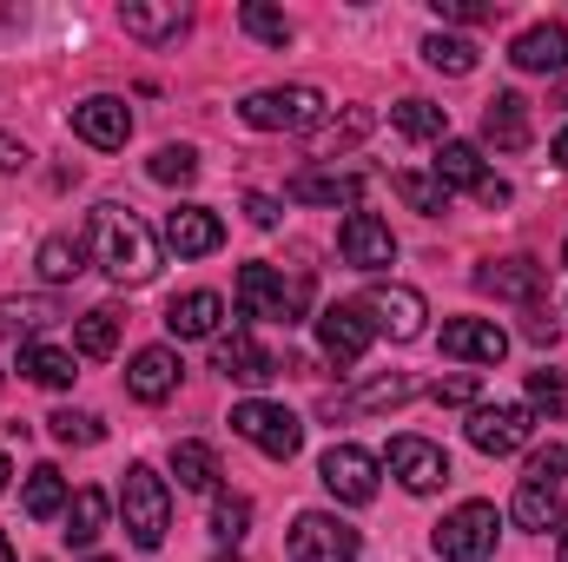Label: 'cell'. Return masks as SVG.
Listing matches in <instances>:
<instances>
[{"label":"cell","instance_id":"obj_1","mask_svg":"<svg viewBox=\"0 0 568 562\" xmlns=\"http://www.w3.org/2000/svg\"><path fill=\"white\" fill-rule=\"evenodd\" d=\"M87 252H93V265H100L113 284H145L152 272H159V239L145 232L126 205H93Z\"/></svg>","mask_w":568,"mask_h":562},{"label":"cell","instance_id":"obj_2","mask_svg":"<svg viewBox=\"0 0 568 562\" xmlns=\"http://www.w3.org/2000/svg\"><path fill=\"white\" fill-rule=\"evenodd\" d=\"M120 516H126V536L140 550L165 543V530H172V490H165V476L152 463H126V476H120Z\"/></svg>","mask_w":568,"mask_h":562},{"label":"cell","instance_id":"obj_3","mask_svg":"<svg viewBox=\"0 0 568 562\" xmlns=\"http://www.w3.org/2000/svg\"><path fill=\"white\" fill-rule=\"evenodd\" d=\"M304 304H311V279L304 272L284 279L278 265H239V311L245 318L291 324V318H304Z\"/></svg>","mask_w":568,"mask_h":562},{"label":"cell","instance_id":"obj_4","mask_svg":"<svg viewBox=\"0 0 568 562\" xmlns=\"http://www.w3.org/2000/svg\"><path fill=\"white\" fill-rule=\"evenodd\" d=\"M324 93L317 87H258V93H245V127H258V133H311V127H324Z\"/></svg>","mask_w":568,"mask_h":562},{"label":"cell","instance_id":"obj_5","mask_svg":"<svg viewBox=\"0 0 568 562\" xmlns=\"http://www.w3.org/2000/svg\"><path fill=\"white\" fill-rule=\"evenodd\" d=\"M496 536H503L496 503H456L436 523V556L443 562H489L496 556Z\"/></svg>","mask_w":568,"mask_h":562},{"label":"cell","instance_id":"obj_6","mask_svg":"<svg viewBox=\"0 0 568 562\" xmlns=\"http://www.w3.org/2000/svg\"><path fill=\"white\" fill-rule=\"evenodd\" d=\"M232 430H239L252 450H265L272 463H291L297 443H304V423L291 418L284 404H272V398H245V404H232Z\"/></svg>","mask_w":568,"mask_h":562},{"label":"cell","instance_id":"obj_7","mask_svg":"<svg viewBox=\"0 0 568 562\" xmlns=\"http://www.w3.org/2000/svg\"><path fill=\"white\" fill-rule=\"evenodd\" d=\"M364 318H371V331L377 338H397V344H410V338H424V291H410V284H371L364 298Z\"/></svg>","mask_w":568,"mask_h":562},{"label":"cell","instance_id":"obj_8","mask_svg":"<svg viewBox=\"0 0 568 562\" xmlns=\"http://www.w3.org/2000/svg\"><path fill=\"white\" fill-rule=\"evenodd\" d=\"M291 562H357V530L331 510H304L291 523Z\"/></svg>","mask_w":568,"mask_h":562},{"label":"cell","instance_id":"obj_9","mask_svg":"<svg viewBox=\"0 0 568 562\" xmlns=\"http://www.w3.org/2000/svg\"><path fill=\"white\" fill-rule=\"evenodd\" d=\"M317 483L337 496V503H371L377 496V456L371 450H357V443H331L324 450V463H317Z\"/></svg>","mask_w":568,"mask_h":562},{"label":"cell","instance_id":"obj_10","mask_svg":"<svg viewBox=\"0 0 568 562\" xmlns=\"http://www.w3.org/2000/svg\"><path fill=\"white\" fill-rule=\"evenodd\" d=\"M390 476L410 490V496H436L443 483H449V456H443V443H429V436H390Z\"/></svg>","mask_w":568,"mask_h":562},{"label":"cell","instance_id":"obj_11","mask_svg":"<svg viewBox=\"0 0 568 562\" xmlns=\"http://www.w3.org/2000/svg\"><path fill=\"white\" fill-rule=\"evenodd\" d=\"M463 430H469V443H476L483 456H516L536 423H529V404H476Z\"/></svg>","mask_w":568,"mask_h":562},{"label":"cell","instance_id":"obj_12","mask_svg":"<svg viewBox=\"0 0 568 562\" xmlns=\"http://www.w3.org/2000/svg\"><path fill=\"white\" fill-rule=\"evenodd\" d=\"M159 239H165V252H179V259H212V252L225 245V225H219L212 205H172L165 225H159Z\"/></svg>","mask_w":568,"mask_h":562},{"label":"cell","instance_id":"obj_13","mask_svg":"<svg viewBox=\"0 0 568 562\" xmlns=\"http://www.w3.org/2000/svg\"><path fill=\"white\" fill-rule=\"evenodd\" d=\"M337 252H344V265H357V272L397 265V239H390V225H384L377 212H351V219L337 225Z\"/></svg>","mask_w":568,"mask_h":562},{"label":"cell","instance_id":"obj_14","mask_svg":"<svg viewBox=\"0 0 568 562\" xmlns=\"http://www.w3.org/2000/svg\"><path fill=\"white\" fill-rule=\"evenodd\" d=\"M443 358H456V364H503L509 358V331L496 318H449L443 324Z\"/></svg>","mask_w":568,"mask_h":562},{"label":"cell","instance_id":"obj_15","mask_svg":"<svg viewBox=\"0 0 568 562\" xmlns=\"http://www.w3.org/2000/svg\"><path fill=\"white\" fill-rule=\"evenodd\" d=\"M371 318H364V304H324L317 311V344H324V358H337V364H357L364 351H371Z\"/></svg>","mask_w":568,"mask_h":562},{"label":"cell","instance_id":"obj_16","mask_svg":"<svg viewBox=\"0 0 568 562\" xmlns=\"http://www.w3.org/2000/svg\"><path fill=\"white\" fill-rule=\"evenodd\" d=\"M73 133L87 145H100V152H120V145L133 140V113H126L120 93H93V100L73 107Z\"/></svg>","mask_w":568,"mask_h":562},{"label":"cell","instance_id":"obj_17","mask_svg":"<svg viewBox=\"0 0 568 562\" xmlns=\"http://www.w3.org/2000/svg\"><path fill=\"white\" fill-rule=\"evenodd\" d=\"M212 371H219V378H232V384H272L284 364L258 344V338H252V331H232V338H219V344H212Z\"/></svg>","mask_w":568,"mask_h":562},{"label":"cell","instance_id":"obj_18","mask_svg":"<svg viewBox=\"0 0 568 562\" xmlns=\"http://www.w3.org/2000/svg\"><path fill=\"white\" fill-rule=\"evenodd\" d=\"M476 291L509 298V304H542L549 272H542L536 259H489V265H476Z\"/></svg>","mask_w":568,"mask_h":562},{"label":"cell","instance_id":"obj_19","mask_svg":"<svg viewBox=\"0 0 568 562\" xmlns=\"http://www.w3.org/2000/svg\"><path fill=\"white\" fill-rule=\"evenodd\" d=\"M509 60H516L523 73H568V27L562 20H536V27H523L516 47H509Z\"/></svg>","mask_w":568,"mask_h":562},{"label":"cell","instance_id":"obj_20","mask_svg":"<svg viewBox=\"0 0 568 562\" xmlns=\"http://www.w3.org/2000/svg\"><path fill=\"white\" fill-rule=\"evenodd\" d=\"M179 351H165V344H145L140 358L126 364V391L140 398V404H165L172 391H179Z\"/></svg>","mask_w":568,"mask_h":562},{"label":"cell","instance_id":"obj_21","mask_svg":"<svg viewBox=\"0 0 568 562\" xmlns=\"http://www.w3.org/2000/svg\"><path fill=\"white\" fill-rule=\"evenodd\" d=\"M120 27L145 40V47H165V40H179L185 27H192V7H179V0H159V7H145V0H126L120 7Z\"/></svg>","mask_w":568,"mask_h":562},{"label":"cell","instance_id":"obj_22","mask_svg":"<svg viewBox=\"0 0 568 562\" xmlns=\"http://www.w3.org/2000/svg\"><path fill=\"white\" fill-rule=\"evenodd\" d=\"M219 324H225V298L219 291H185V298L165 304V331L172 338H219Z\"/></svg>","mask_w":568,"mask_h":562},{"label":"cell","instance_id":"obj_23","mask_svg":"<svg viewBox=\"0 0 568 562\" xmlns=\"http://www.w3.org/2000/svg\"><path fill=\"white\" fill-rule=\"evenodd\" d=\"M291 199H297V205H331V212H337V205H357V199H364V172H317V165H311V172L291 179Z\"/></svg>","mask_w":568,"mask_h":562},{"label":"cell","instance_id":"obj_24","mask_svg":"<svg viewBox=\"0 0 568 562\" xmlns=\"http://www.w3.org/2000/svg\"><path fill=\"white\" fill-rule=\"evenodd\" d=\"M483 140L496 145V152H523L529 145V100L523 93H496L483 107Z\"/></svg>","mask_w":568,"mask_h":562},{"label":"cell","instance_id":"obj_25","mask_svg":"<svg viewBox=\"0 0 568 562\" xmlns=\"http://www.w3.org/2000/svg\"><path fill=\"white\" fill-rule=\"evenodd\" d=\"M483 179H489V172H483V152H476L469 140L436 145V185H443V192H476Z\"/></svg>","mask_w":568,"mask_h":562},{"label":"cell","instance_id":"obj_26","mask_svg":"<svg viewBox=\"0 0 568 562\" xmlns=\"http://www.w3.org/2000/svg\"><path fill=\"white\" fill-rule=\"evenodd\" d=\"M67 476L53 470V463H40V470H27V490H20V510L33 516V523H53V516H67Z\"/></svg>","mask_w":568,"mask_h":562},{"label":"cell","instance_id":"obj_27","mask_svg":"<svg viewBox=\"0 0 568 562\" xmlns=\"http://www.w3.org/2000/svg\"><path fill=\"white\" fill-rule=\"evenodd\" d=\"M106 510H113V503H106V490H93V483H87V490H73V503H67V530H60V536H67L73 550H93V543H100V530H106Z\"/></svg>","mask_w":568,"mask_h":562},{"label":"cell","instance_id":"obj_28","mask_svg":"<svg viewBox=\"0 0 568 562\" xmlns=\"http://www.w3.org/2000/svg\"><path fill=\"white\" fill-rule=\"evenodd\" d=\"M172 476H179V490H219V450L199 436L172 443Z\"/></svg>","mask_w":568,"mask_h":562},{"label":"cell","instance_id":"obj_29","mask_svg":"<svg viewBox=\"0 0 568 562\" xmlns=\"http://www.w3.org/2000/svg\"><path fill=\"white\" fill-rule=\"evenodd\" d=\"M523 530H562L568 510H562V490H549V483H523L516 490V510H509Z\"/></svg>","mask_w":568,"mask_h":562},{"label":"cell","instance_id":"obj_30","mask_svg":"<svg viewBox=\"0 0 568 562\" xmlns=\"http://www.w3.org/2000/svg\"><path fill=\"white\" fill-rule=\"evenodd\" d=\"M73 351H80V358H113V351H120V311H113V304H93V311L73 324Z\"/></svg>","mask_w":568,"mask_h":562},{"label":"cell","instance_id":"obj_31","mask_svg":"<svg viewBox=\"0 0 568 562\" xmlns=\"http://www.w3.org/2000/svg\"><path fill=\"white\" fill-rule=\"evenodd\" d=\"M20 371L33 378V384H47V391H67L80 371H73V351H60V344H20Z\"/></svg>","mask_w":568,"mask_h":562},{"label":"cell","instance_id":"obj_32","mask_svg":"<svg viewBox=\"0 0 568 562\" xmlns=\"http://www.w3.org/2000/svg\"><path fill=\"white\" fill-rule=\"evenodd\" d=\"M390 127H397L404 140H449V113H443L436 100H397V107H390Z\"/></svg>","mask_w":568,"mask_h":562},{"label":"cell","instance_id":"obj_33","mask_svg":"<svg viewBox=\"0 0 568 562\" xmlns=\"http://www.w3.org/2000/svg\"><path fill=\"white\" fill-rule=\"evenodd\" d=\"M33 265H40V279H47V284L80 279V272H87V239H67V232H53V239L40 245V259H33Z\"/></svg>","mask_w":568,"mask_h":562},{"label":"cell","instance_id":"obj_34","mask_svg":"<svg viewBox=\"0 0 568 562\" xmlns=\"http://www.w3.org/2000/svg\"><path fill=\"white\" fill-rule=\"evenodd\" d=\"M239 27L252 33V40H265V47H291V13H278V7H265V0H245L239 7Z\"/></svg>","mask_w":568,"mask_h":562},{"label":"cell","instance_id":"obj_35","mask_svg":"<svg viewBox=\"0 0 568 562\" xmlns=\"http://www.w3.org/2000/svg\"><path fill=\"white\" fill-rule=\"evenodd\" d=\"M410 398H417V384H410L404 371H390V378H371L344 411H397V404H410Z\"/></svg>","mask_w":568,"mask_h":562},{"label":"cell","instance_id":"obj_36","mask_svg":"<svg viewBox=\"0 0 568 562\" xmlns=\"http://www.w3.org/2000/svg\"><path fill=\"white\" fill-rule=\"evenodd\" d=\"M212 536H219V543H245V536H252V496L219 490V503H212Z\"/></svg>","mask_w":568,"mask_h":562},{"label":"cell","instance_id":"obj_37","mask_svg":"<svg viewBox=\"0 0 568 562\" xmlns=\"http://www.w3.org/2000/svg\"><path fill=\"white\" fill-rule=\"evenodd\" d=\"M424 60L436 67V73H449V80L476 73V47H469V40H456V33H429V40H424Z\"/></svg>","mask_w":568,"mask_h":562},{"label":"cell","instance_id":"obj_38","mask_svg":"<svg viewBox=\"0 0 568 562\" xmlns=\"http://www.w3.org/2000/svg\"><path fill=\"white\" fill-rule=\"evenodd\" d=\"M145 172H152L159 185H192V179H199V145H159V152L145 159Z\"/></svg>","mask_w":568,"mask_h":562},{"label":"cell","instance_id":"obj_39","mask_svg":"<svg viewBox=\"0 0 568 562\" xmlns=\"http://www.w3.org/2000/svg\"><path fill=\"white\" fill-rule=\"evenodd\" d=\"M390 185H397V199H404L410 212H424V219H436V212H449V192L436 185V172H429V179H424V172H397Z\"/></svg>","mask_w":568,"mask_h":562},{"label":"cell","instance_id":"obj_40","mask_svg":"<svg viewBox=\"0 0 568 562\" xmlns=\"http://www.w3.org/2000/svg\"><path fill=\"white\" fill-rule=\"evenodd\" d=\"M371 127H377V113H371V107H351L344 120H331V127L317 133V159H331V152H344V145H357L364 133H371Z\"/></svg>","mask_w":568,"mask_h":562},{"label":"cell","instance_id":"obj_41","mask_svg":"<svg viewBox=\"0 0 568 562\" xmlns=\"http://www.w3.org/2000/svg\"><path fill=\"white\" fill-rule=\"evenodd\" d=\"M47 430H53L60 443H73V450H87V443H100V436H106V423L93 418V411H53Z\"/></svg>","mask_w":568,"mask_h":562},{"label":"cell","instance_id":"obj_42","mask_svg":"<svg viewBox=\"0 0 568 562\" xmlns=\"http://www.w3.org/2000/svg\"><path fill=\"white\" fill-rule=\"evenodd\" d=\"M40 324H53V304H40V298H7V304H0V338L40 331Z\"/></svg>","mask_w":568,"mask_h":562},{"label":"cell","instance_id":"obj_43","mask_svg":"<svg viewBox=\"0 0 568 562\" xmlns=\"http://www.w3.org/2000/svg\"><path fill=\"white\" fill-rule=\"evenodd\" d=\"M529 411H549V418L568 411V384L556 371H529Z\"/></svg>","mask_w":568,"mask_h":562},{"label":"cell","instance_id":"obj_44","mask_svg":"<svg viewBox=\"0 0 568 562\" xmlns=\"http://www.w3.org/2000/svg\"><path fill=\"white\" fill-rule=\"evenodd\" d=\"M568 476V443H542L536 456H529V476L523 483H549V490H562Z\"/></svg>","mask_w":568,"mask_h":562},{"label":"cell","instance_id":"obj_45","mask_svg":"<svg viewBox=\"0 0 568 562\" xmlns=\"http://www.w3.org/2000/svg\"><path fill=\"white\" fill-rule=\"evenodd\" d=\"M476 391H483V384H476L469 371H463V378H436V384H429V404H436V411H463V404L476 411Z\"/></svg>","mask_w":568,"mask_h":562},{"label":"cell","instance_id":"obj_46","mask_svg":"<svg viewBox=\"0 0 568 562\" xmlns=\"http://www.w3.org/2000/svg\"><path fill=\"white\" fill-rule=\"evenodd\" d=\"M436 7V20H456V27H476V20H496L503 7L496 0H429Z\"/></svg>","mask_w":568,"mask_h":562},{"label":"cell","instance_id":"obj_47","mask_svg":"<svg viewBox=\"0 0 568 562\" xmlns=\"http://www.w3.org/2000/svg\"><path fill=\"white\" fill-rule=\"evenodd\" d=\"M556 338H562V324H556L549 311H529V344H549V351H556Z\"/></svg>","mask_w":568,"mask_h":562},{"label":"cell","instance_id":"obj_48","mask_svg":"<svg viewBox=\"0 0 568 562\" xmlns=\"http://www.w3.org/2000/svg\"><path fill=\"white\" fill-rule=\"evenodd\" d=\"M245 212H252V225H265V232H272V225L284 219L278 199H265V192H252V199H245Z\"/></svg>","mask_w":568,"mask_h":562},{"label":"cell","instance_id":"obj_49","mask_svg":"<svg viewBox=\"0 0 568 562\" xmlns=\"http://www.w3.org/2000/svg\"><path fill=\"white\" fill-rule=\"evenodd\" d=\"M476 205L503 212V205H509V185H503V179H483V185H476Z\"/></svg>","mask_w":568,"mask_h":562},{"label":"cell","instance_id":"obj_50","mask_svg":"<svg viewBox=\"0 0 568 562\" xmlns=\"http://www.w3.org/2000/svg\"><path fill=\"white\" fill-rule=\"evenodd\" d=\"M20 165H27V145H20V140H7V133H0V172H20Z\"/></svg>","mask_w":568,"mask_h":562},{"label":"cell","instance_id":"obj_51","mask_svg":"<svg viewBox=\"0 0 568 562\" xmlns=\"http://www.w3.org/2000/svg\"><path fill=\"white\" fill-rule=\"evenodd\" d=\"M556 165H562V172H568V127H562V133H556Z\"/></svg>","mask_w":568,"mask_h":562},{"label":"cell","instance_id":"obj_52","mask_svg":"<svg viewBox=\"0 0 568 562\" xmlns=\"http://www.w3.org/2000/svg\"><path fill=\"white\" fill-rule=\"evenodd\" d=\"M7 476H13V463H7V456H0V490H7Z\"/></svg>","mask_w":568,"mask_h":562},{"label":"cell","instance_id":"obj_53","mask_svg":"<svg viewBox=\"0 0 568 562\" xmlns=\"http://www.w3.org/2000/svg\"><path fill=\"white\" fill-rule=\"evenodd\" d=\"M556 562H568V523H562V550H556Z\"/></svg>","mask_w":568,"mask_h":562},{"label":"cell","instance_id":"obj_54","mask_svg":"<svg viewBox=\"0 0 568 562\" xmlns=\"http://www.w3.org/2000/svg\"><path fill=\"white\" fill-rule=\"evenodd\" d=\"M0 562H13V543H7V536H0Z\"/></svg>","mask_w":568,"mask_h":562},{"label":"cell","instance_id":"obj_55","mask_svg":"<svg viewBox=\"0 0 568 562\" xmlns=\"http://www.w3.org/2000/svg\"><path fill=\"white\" fill-rule=\"evenodd\" d=\"M562 265H568V239H562Z\"/></svg>","mask_w":568,"mask_h":562},{"label":"cell","instance_id":"obj_56","mask_svg":"<svg viewBox=\"0 0 568 562\" xmlns=\"http://www.w3.org/2000/svg\"><path fill=\"white\" fill-rule=\"evenodd\" d=\"M93 562H113V556H93Z\"/></svg>","mask_w":568,"mask_h":562},{"label":"cell","instance_id":"obj_57","mask_svg":"<svg viewBox=\"0 0 568 562\" xmlns=\"http://www.w3.org/2000/svg\"><path fill=\"white\" fill-rule=\"evenodd\" d=\"M219 562H239V556H219Z\"/></svg>","mask_w":568,"mask_h":562}]
</instances>
